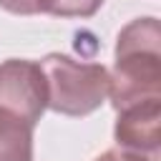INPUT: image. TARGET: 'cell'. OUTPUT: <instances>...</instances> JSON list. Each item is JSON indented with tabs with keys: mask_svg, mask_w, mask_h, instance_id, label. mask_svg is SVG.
Returning a JSON list of instances; mask_svg holds the SVG:
<instances>
[{
	"mask_svg": "<svg viewBox=\"0 0 161 161\" xmlns=\"http://www.w3.org/2000/svg\"><path fill=\"white\" fill-rule=\"evenodd\" d=\"M96 161H153L151 156H141V153H131L123 148H111L106 153H101Z\"/></svg>",
	"mask_w": 161,
	"mask_h": 161,
	"instance_id": "8",
	"label": "cell"
},
{
	"mask_svg": "<svg viewBox=\"0 0 161 161\" xmlns=\"http://www.w3.org/2000/svg\"><path fill=\"white\" fill-rule=\"evenodd\" d=\"M38 5H40V0H0V8H5L8 13H15V15H35Z\"/></svg>",
	"mask_w": 161,
	"mask_h": 161,
	"instance_id": "7",
	"label": "cell"
},
{
	"mask_svg": "<svg viewBox=\"0 0 161 161\" xmlns=\"http://www.w3.org/2000/svg\"><path fill=\"white\" fill-rule=\"evenodd\" d=\"M108 96L116 111L161 98V25L156 18H136L118 33Z\"/></svg>",
	"mask_w": 161,
	"mask_h": 161,
	"instance_id": "1",
	"label": "cell"
},
{
	"mask_svg": "<svg viewBox=\"0 0 161 161\" xmlns=\"http://www.w3.org/2000/svg\"><path fill=\"white\" fill-rule=\"evenodd\" d=\"M158 123H161V98L143 101L118 111L116 121V143L123 151L156 158L158 153Z\"/></svg>",
	"mask_w": 161,
	"mask_h": 161,
	"instance_id": "4",
	"label": "cell"
},
{
	"mask_svg": "<svg viewBox=\"0 0 161 161\" xmlns=\"http://www.w3.org/2000/svg\"><path fill=\"white\" fill-rule=\"evenodd\" d=\"M0 108L38 123L48 108L45 78L35 60L10 58L0 63Z\"/></svg>",
	"mask_w": 161,
	"mask_h": 161,
	"instance_id": "3",
	"label": "cell"
},
{
	"mask_svg": "<svg viewBox=\"0 0 161 161\" xmlns=\"http://www.w3.org/2000/svg\"><path fill=\"white\" fill-rule=\"evenodd\" d=\"M103 0H40V13L58 18H91Z\"/></svg>",
	"mask_w": 161,
	"mask_h": 161,
	"instance_id": "6",
	"label": "cell"
},
{
	"mask_svg": "<svg viewBox=\"0 0 161 161\" xmlns=\"http://www.w3.org/2000/svg\"><path fill=\"white\" fill-rule=\"evenodd\" d=\"M35 123L0 108V161H33Z\"/></svg>",
	"mask_w": 161,
	"mask_h": 161,
	"instance_id": "5",
	"label": "cell"
},
{
	"mask_svg": "<svg viewBox=\"0 0 161 161\" xmlns=\"http://www.w3.org/2000/svg\"><path fill=\"white\" fill-rule=\"evenodd\" d=\"M48 93V108L63 116H88L108 98V70L101 63L73 60L48 53L40 63Z\"/></svg>",
	"mask_w": 161,
	"mask_h": 161,
	"instance_id": "2",
	"label": "cell"
}]
</instances>
